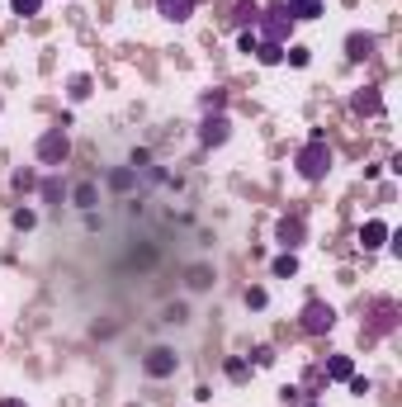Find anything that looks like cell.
Segmentation results:
<instances>
[{
	"label": "cell",
	"instance_id": "obj_25",
	"mask_svg": "<svg viewBox=\"0 0 402 407\" xmlns=\"http://www.w3.org/2000/svg\"><path fill=\"white\" fill-rule=\"evenodd\" d=\"M241 53H256V48H261V38H256V28H241Z\"/></svg>",
	"mask_w": 402,
	"mask_h": 407
},
{
	"label": "cell",
	"instance_id": "obj_16",
	"mask_svg": "<svg viewBox=\"0 0 402 407\" xmlns=\"http://www.w3.org/2000/svg\"><path fill=\"white\" fill-rule=\"evenodd\" d=\"M322 374H326V379H341V383H346L350 374H355V365H350V355H331V365H326Z\"/></svg>",
	"mask_w": 402,
	"mask_h": 407
},
{
	"label": "cell",
	"instance_id": "obj_14",
	"mask_svg": "<svg viewBox=\"0 0 402 407\" xmlns=\"http://www.w3.org/2000/svg\"><path fill=\"white\" fill-rule=\"evenodd\" d=\"M95 199H100V190H95V185H90V180H80L76 190H71V204H76V209H85V214H90V209H95Z\"/></svg>",
	"mask_w": 402,
	"mask_h": 407
},
{
	"label": "cell",
	"instance_id": "obj_3",
	"mask_svg": "<svg viewBox=\"0 0 402 407\" xmlns=\"http://www.w3.org/2000/svg\"><path fill=\"white\" fill-rule=\"evenodd\" d=\"M71 157V137H67V128L57 123V128H48V133L38 137V162L43 166H62Z\"/></svg>",
	"mask_w": 402,
	"mask_h": 407
},
{
	"label": "cell",
	"instance_id": "obj_4",
	"mask_svg": "<svg viewBox=\"0 0 402 407\" xmlns=\"http://www.w3.org/2000/svg\"><path fill=\"white\" fill-rule=\"evenodd\" d=\"M180 370V355L171 351V346H152V351L142 355V374L147 379H171Z\"/></svg>",
	"mask_w": 402,
	"mask_h": 407
},
{
	"label": "cell",
	"instance_id": "obj_27",
	"mask_svg": "<svg viewBox=\"0 0 402 407\" xmlns=\"http://www.w3.org/2000/svg\"><path fill=\"white\" fill-rule=\"evenodd\" d=\"M10 5H15V15H38V5H43V0H10Z\"/></svg>",
	"mask_w": 402,
	"mask_h": 407
},
{
	"label": "cell",
	"instance_id": "obj_35",
	"mask_svg": "<svg viewBox=\"0 0 402 407\" xmlns=\"http://www.w3.org/2000/svg\"><path fill=\"white\" fill-rule=\"evenodd\" d=\"M251 355H256V365H274V351H270V346H256Z\"/></svg>",
	"mask_w": 402,
	"mask_h": 407
},
{
	"label": "cell",
	"instance_id": "obj_18",
	"mask_svg": "<svg viewBox=\"0 0 402 407\" xmlns=\"http://www.w3.org/2000/svg\"><path fill=\"white\" fill-rule=\"evenodd\" d=\"M222 105H227V95H222V90H204V100H199L204 114H222Z\"/></svg>",
	"mask_w": 402,
	"mask_h": 407
},
{
	"label": "cell",
	"instance_id": "obj_24",
	"mask_svg": "<svg viewBox=\"0 0 402 407\" xmlns=\"http://www.w3.org/2000/svg\"><path fill=\"white\" fill-rule=\"evenodd\" d=\"M38 199H43V204H57V199H62V185H57V180H43V185H38Z\"/></svg>",
	"mask_w": 402,
	"mask_h": 407
},
{
	"label": "cell",
	"instance_id": "obj_12",
	"mask_svg": "<svg viewBox=\"0 0 402 407\" xmlns=\"http://www.w3.org/2000/svg\"><path fill=\"white\" fill-rule=\"evenodd\" d=\"M355 114H383V95H378V85H365V90H355Z\"/></svg>",
	"mask_w": 402,
	"mask_h": 407
},
{
	"label": "cell",
	"instance_id": "obj_23",
	"mask_svg": "<svg viewBox=\"0 0 402 407\" xmlns=\"http://www.w3.org/2000/svg\"><path fill=\"white\" fill-rule=\"evenodd\" d=\"M128 166H133V171H152V152H147V147H133Z\"/></svg>",
	"mask_w": 402,
	"mask_h": 407
},
{
	"label": "cell",
	"instance_id": "obj_21",
	"mask_svg": "<svg viewBox=\"0 0 402 407\" xmlns=\"http://www.w3.org/2000/svg\"><path fill=\"white\" fill-rule=\"evenodd\" d=\"M133 180H137L133 166H128V171H114V175H109V185H114V190H133Z\"/></svg>",
	"mask_w": 402,
	"mask_h": 407
},
{
	"label": "cell",
	"instance_id": "obj_29",
	"mask_svg": "<svg viewBox=\"0 0 402 407\" xmlns=\"http://www.w3.org/2000/svg\"><path fill=\"white\" fill-rule=\"evenodd\" d=\"M289 62H294V67H308L313 53H308V48H289Z\"/></svg>",
	"mask_w": 402,
	"mask_h": 407
},
{
	"label": "cell",
	"instance_id": "obj_9",
	"mask_svg": "<svg viewBox=\"0 0 402 407\" xmlns=\"http://www.w3.org/2000/svg\"><path fill=\"white\" fill-rule=\"evenodd\" d=\"M388 237H393V227H388L383 218H369V223L360 227V246H365V251H378V246L388 242Z\"/></svg>",
	"mask_w": 402,
	"mask_h": 407
},
{
	"label": "cell",
	"instance_id": "obj_36",
	"mask_svg": "<svg viewBox=\"0 0 402 407\" xmlns=\"http://www.w3.org/2000/svg\"><path fill=\"white\" fill-rule=\"evenodd\" d=\"M0 407H24V403H19V398H5V403H0Z\"/></svg>",
	"mask_w": 402,
	"mask_h": 407
},
{
	"label": "cell",
	"instance_id": "obj_6",
	"mask_svg": "<svg viewBox=\"0 0 402 407\" xmlns=\"http://www.w3.org/2000/svg\"><path fill=\"white\" fill-rule=\"evenodd\" d=\"M232 137V119L227 114H204V123H199V142L204 147H222Z\"/></svg>",
	"mask_w": 402,
	"mask_h": 407
},
{
	"label": "cell",
	"instance_id": "obj_22",
	"mask_svg": "<svg viewBox=\"0 0 402 407\" xmlns=\"http://www.w3.org/2000/svg\"><path fill=\"white\" fill-rule=\"evenodd\" d=\"M10 223H15L19 232H33V223H38V214H33V209H15V218H10Z\"/></svg>",
	"mask_w": 402,
	"mask_h": 407
},
{
	"label": "cell",
	"instance_id": "obj_11",
	"mask_svg": "<svg viewBox=\"0 0 402 407\" xmlns=\"http://www.w3.org/2000/svg\"><path fill=\"white\" fill-rule=\"evenodd\" d=\"M374 48H378L374 33H350V38H346V57H350V62H365V57H374Z\"/></svg>",
	"mask_w": 402,
	"mask_h": 407
},
{
	"label": "cell",
	"instance_id": "obj_30",
	"mask_svg": "<svg viewBox=\"0 0 402 407\" xmlns=\"http://www.w3.org/2000/svg\"><path fill=\"white\" fill-rule=\"evenodd\" d=\"M71 95L85 100V95H90V76H76V81H71Z\"/></svg>",
	"mask_w": 402,
	"mask_h": 407
},
{
	"label": "cell",
	"instance_id": "obj_15",
	"mask_svg": "<svg viewBox=\"0 0 402 407\" xmlns=\"http://www.w3.org/2000/svg\"><path fill=\"white\" fill-rule=\"evenodd\" d=\"M256 19H261V5H256V0H237L232 24H251V28H256Z\"/></svg>",
	"mask_w": 402,
	"mask_h": 407
},
{
	"label": "cell",
	"instance_id": "obj_32",
	"mask_svg": "<svg viewBox=\"0 0 402 407\" xmlns=\"http://www.w3.org/2000/svg\"><path fill=\"white\" fill-rule=\"evenodd\" d=\"M227 379H246V360H227Z\"/></svg>",
	"mask_w": 402,
	"mask_h": 407
},
{
	"label": "cell",
	"instance_id": "obj_17",
	"mask_svg": "<svg viewBox=\"0 0 402 407\" xmlns=\"http://www.w3.org/2000/svg\"><path fill=\"white\" fill-rule=\"evenodd\" d=\"M270 270H274V279H289V275H298V256H294V251L274 256V266H270Z\"/></svg>",
	"mask_w": 402,
	"mask_h": 407
},
{
	"label": "cell",
	"instance_id": "obj_37",
	"mask_svg": "<svg viewBox=\"0 0 402 407\" xmlns=\"http://www.w3.org/2000/svg\"><path fill=\"white\" fill-rule=\"evenodd\" d=\"M313 407H317V403H313Z\"/></svg>",
	"mask_w": 402,
	"mask_h": 407
},
{
	"label": "cell",
	"instance_id": "obj_31",
	"mask_svg": "<svg viewBox=\"0 0 402 407\" xmlns=\"http://www.w3.org/2000/svg\"><path fill=\"white\" fill-rule=\"evenodd\" d=\"M246 308H265V289H246Z\"/></svg>",
	"mask_w": 402,
	"mask_h": 407
},
{
	"label": "cell",
	"instance_id": "obj_10",
	"mask_svg": "<svg viewBox=\"0 0 402 407\" xmlns=\"http://www.w3.org/2000/svg\"><path fill=\"white\" fill-rule=\"evenodd\" d=\"M194 5H199V0H157V15L171 19V24H185L189 15H194Z\"/></svg>",
	"mask_w": 402,
	"mask_h": 407
},
{
	"label": "cell",
	"instance_id": "obj_19",
	"mask_svg": "<svg viewBox=\"0 0 402 407\" xmlns=\"http://www.w3.org/2000/svg\"><path fill=\"white\" fill-rule=\"evenodd\" d=\"M256 57H261V67H279V62H284V48H274V43H261V48H256Z\"/></svg>",
	"mask_w": 402,
	"mask_h": 407
},
{
	"label": "cell",
	"instance_id": "obj_5",
	"mask_svg": "<svg viewBox=\"0 0 402 407\" xmlns=\"http://www.w3.org/2000/svg\"><path fill=\"white\" fill-rule=\"evenodd\" d=\"M331 327H336V308H331V303L313 299L303 308V331H308V336H322V331H331Z\"/></svg>",
	"mask_w": 402,
	"mask_h": 407
},
{
	"label": "cell",
	"instance_id": "obj_7",
	"mask_svg": "<svg viewBox=\"0 0 402 407\" xmlns=\"http://www.w3.org/2000/svg\"><path fill=\"white\" fill-rule=\"evenodd\" d=\"M388 331H398V303L378 299L374 308H369V336H388Z\"/></svg>",
	"mask_w": 402,
	"mask_h": 407
},
{
	"label": "cell",
	"instance_id": "obj_13",
	"mask_svg": "<svg viewBox=\"0 0 402 407\" xmlns=\"http://www.w3.org/2000/svg\"><path fill=\"white\" fill-rule=\"evenodd\" d=\"M284 10H289L294 19H317V15H322V0H284Z\"/></svg>",
	"mask_w": 402,
	"mask_h": 407
},
{
	"label": "cell",
	"instance_id": "obj_28",
	"mask_svg": "<svg viewBox=\"0 0 402 407\" xmlns=\"http://www.w3.org/2000/svg\"><path fill=\"white\" fill-rule=\"evenodd\" d=\"M279 398H284V407H298V403H303V388H294V383H289Z\"/></svg>",
	"mask_w": 402,
	"mask_h": 407
},
{
	"label": "cell",
	"instance_id": "obj_34",
	"mask_svg": "<svg viewBox=\"0 0 402 407\" xmlns=\"http://www.w3.org/2000/svg\"><path fill=\"white\" fill-rule=\"evenodd\" d=\"M166 322H185V303H171L166 308Z\"/></svg>",
	"mask_w": 402,
	"mask_h": 407
},
{
	"label": "cell",
	"instance_id": "obj_8",
	"mask_svg": "<svg viewBox=\"0 0 402 407\" xmlns=\"http://www.w3.org/2000/svg\"><path fill=\"white\" fill-rule=\"evenodd\" d=\"M303 237H308L303 218H279V227H274V242L284 246V251H294V246H303Z\"/></svg>",
	"mask_w": 402,
	"mask_h": 407
},
{
	"label": "cell",
	"instance_id": "obj_2",
	"mask_svg": "<svg viewBox=\"0 0 402 407\" xmlns=\"http://www.w3.org/2000/svg\"><path fill=\"white\" fill-rule=\"evenodd\" d=\"M256 24H261V33H256L261 43L284 48V43H289V33H294V15H289L284 5H270V10H261V19H256Z\"/></svg>",
	"mask_w": 402,
	"mask_h": 407
},
{
	"label": "cell",
	"instance_id": "obj_1",
	"mask_svg": "<svg viewBox=\"0 0 402 407\" xmlns=\"http://www.w3.org/2000/svg\"><path fill=\"white\" fill-rule=\"evenodd\" d=\"M294 166H298V175H303L308 185L326 180V171H331V147H326V137H322V133H313V137H308V142L298 147Z\"/></svg>",
	"mask_w": 402,
	"mask_h": 407
},
{
	"label": "cell",
	"instance_id": "obj_20",
	"mask_svg": "<svg viewBox=\"0 0 402 407\" xmlns=\"http://www.w3.org/2000/svg\"><path fill=\"white\" fill-rule=\"evenodd\" d=\"M209 284H213V270L209 266H194L189 270V289H209Z\"/></svg>",
	"mask_w": 402,
	"mask_h": 407
},
{
	"label": "cell",
	"instance_id": "obj_33",
	"mask_svg": "<svg viewBox=\"0 0 402 407\" xmlns=\"http://www.w3.org/2000/svg\"><path fill=\"white\" fill-rule=\"evenodd\" d=\"M350 393H360V398H365V393H369V379H360V374H350Z\"/></svg>",
	"mask_w": 402,
	"mask_h": 407
},
{
	"label": "cell",
	"instance_id": "obj_26",
	"mask_svg": "<svg viewBox=\"0 0 402 407\" xmlns=\"http://www.w3.org/2000/svg\"><path fill=\"white\" fill-rule=\"evenodd\" d=\"M10 185H15V190H33L38 180H33V171H15V180H10Z\"/></svg>",
	"mask_w": 402,
	"mask_h": 407
}]
</instances>
